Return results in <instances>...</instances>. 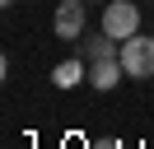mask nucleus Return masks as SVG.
<instances>
[{"label": "nucleus", "instance_id": "obj_6", "mask_svg": "<svg viewBox=\"0 0 154 149\" xmlns=\"http://www.w3.org/2000/svg\"><path fill=\"white\" fill-rule=\"evenodd\" d=\"M117 51H122V42H112V37H107V33H98V37H89V42L79 47V56H84L89 65H94V61H112Z\"/></svg>", "mask_w": 154, "mask_h": 149}, {"label": "nucleus", "instance_id": "obj_4", "mask_svg": "<svg viewBox=\"0 0 154 149\" xmlns=\"http://www.w3.org/2000/svg\"><path fill=\"white\" fill-rule=\"evenodd\" d=\"M122 79H126V70H122V56H112V61H94V65H89V84H94L98 93L117 89Z\"/></svg>", "mask_w": 154, "mask_h": 149}, {"label": "nucleus", "instance_id": "obj_1", "mask_svg": "<svg viewBox=\"0 0 154 149\" xmlns=\"http://www.w3.org/2000/svg\"><path fill=\"white\" fill-rule=\"evenodd\" d=\"M117 56H122V70H126V79H154V37H145V33L126 37Z\"/></svg>", "mask_w": 154, "mask_h": 149}, {"label": "nucleus", "instance_id": "obj_8", "mask_svg": "<svg viewBox=\"0 0 154 149\" xmlns=\"http://www.w3.org/2000/svg\"><path fill=\"white\" fill-rule=\"evenodd\" d=\"M0 5H14V0H0Z\"/></svg>", "mask_w": 154, "mask_h": 149}, {"label": "nucleus", "instance_id": "obj_2", "mask_svg": "<svg viewBox=\"0 0 154 149\" xmlns=\"http://www.w3.org/2000/svg\"><path fill=\"white\" fill-rule=\"evenodd\" d=\"M103 33L112 37V42L135 37L140 33V5H131V0H107L103 5Z\"/></svg>", "mask_w": 154, "mask_h": 149}, {"label": "nucleus", "instance_id": "obj_5", "mask_svg": "<svg viewBox=\"0 0 154 149\" xmlns=\"http://www.w3.org/2000/svg\"><path fill=\"white\" fill-rule=\"evenodd\" d=\"M79 79H89V61L84 56H70V61H61L56 70H51V84H56V89H75Z\"/></svg>", "mask_w": 154, "mask_h": 149}, {"label": "nucleus", "instance_id": "obj_9", "mask_svg": "<svg viewBox=\"0 0 154 149\" xmlns=\"http://www.w3.org/2000/svg\"><path fill=\"white\" fill-rule=\"evenodd\" d=\"M98 5H107V0H98Z\"/></svg>", "mask_w": 154, "mask_h": 149}, {"label": "nucleus", "instance_id": "obj_7", "mask_svg": "<svg viewBox=\"0 0 154 149\" xmlns=\"http://www.w3.org/2000/svg\"><path fill=\"white\" fill-rule=\"evenodd\" d=\"M89 149H122V140H94Z\"/></svg>", "mask_w": 154, "mask_h": 149}, {"label": "nucleus", "instance_id": "obj_3", "mask_svg": "<svg viewBox=\"0 0 154 149\" xmlns=\"http://www.w3.org/2000/svg\"><path fill=\"white\" fill-rule=\"evenodd\" d=\"M84 5H89V0H61V5H56L51 28H56L61 42H75V37L84 33Z\"/></svg>", "mask_w": 154, "mask_h": 149}]
</instances>
